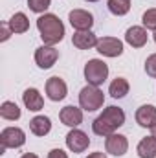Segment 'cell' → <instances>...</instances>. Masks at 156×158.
Returning a JSON list of instances; mask_svg holds the SVG:
<instances>
[{
	"instance_id": "cell-1",
	"label": "cell",
	"mask_w": 156,
	"mask_h": 158,
	"mask_svg": "<svg viewBox=\"0 0 156 158\" xmlns=\"http://www.w3.org/2000/svg\"><path fill=\"white\" fill-rule=\"evenodd\" d=\"M125 123V112L119 107H107L103 110V114H99L92 123V131L97 136H110L116 132V129H119Z\"/></svg>"
},
{
	"instance_id": "cell-2",
	"label": "cell",
	"mask_w": 156,
	"mask_h": 158,
	"mask_svg": "<svg viewBox=\"0 0 156 158\" xmlns=\"http://www.w3.org/2000/svg\"><path fill=\"white\" fill-rule=\"evenodd\" d=\"M37 28H39L40 39L48 46H53V44H57V42H61L64 39V24L53 13L40 15L37 19Z\"/></svg>"
},
{
	"instance_id": "cell-3",
	"label": "cell",
	"mask_w": 156,
	"mask_h": 158,
	"mask_svg": "<svg viewBox=\"0 0 156 158\" xmlns=\"http://www.w3.org/2000/svg\"><path fill=\"white\" fill-rule=\"evenodd\" d=\"M105 103V96L103 92L99 90V86H94V85H86L81 92H79V105L83 110L86 112H94L97 109H101Z\"/></svg>"
},
{
	"instance_id": "cell-4",
	"label": "cell",
	"mask_w": 156,
	"mask_h": 158,
	"mask_svg": "<svg viewBox=\"0 0 156 158\" xmlns=\"http://www.w3.org/2000/svg\"><path fill=\"white\" fill-rule=\"evenodd\" d=\"M109 77V66L105 61L101 59H90L86 64H84V79L88 81V85H94V86H99L103 85Z\"/></svg>"
},
{
	"instance_id": "cell-5",
	"label": "cell",
	"mask_w": 156,
	"mask_h": 158,
	"mask_svg": "<svg viewBox=\"0 0 156 158\" xmlns=\"http://www.w3.org/2000/svg\"><path fill=\"white\" fill-rule=\"evenodd\" d=\"M26 143V134L18 127H6L0 132V155L6 153V149H18Z\"/></svg>"
},
{
	"instance_id": "cell-6",
	"label": "cell",
	"mask_w": 156,
	"mask_h": 158,
	"mask_svg": "<svg viewBox=\"0 0 156 158\" xmlns=\"http://www.w3.org/2000/svg\"><path fill=\"white\" fill-rule=\"evenodd\" d=\"M96 50L105 57H119L123 53V42L116 37H103L97 40Z\"/></svg>"
},
{
	"instance_id": "cell-7",
	"label": "cell",
	"mask_w": 156,
	"mask_h": 158,
	"mask_svg": "<svg viewBox=\"0 0 156 158\" xmlns=\"http://www.w3.org/2000/svg\"><path fill=\"white\" fill-rule=\"evenodd\" d=\"M57 59H59V52L53 46L44 44V46H40V48L35 50V63L39 64V68H44V70L51 68Z\"/></svg>"
},
{
	"instance_id": "cell-8",
	"label": "cell",
	"mask_w": 156,
	"mask_h": 158,
	"mask_svg": "<svg viewBox=\"0 0 156 158\" xmlns=\"http://www.w3.org/2000/svg\"><path fill=\"white\" fill-rule=\"evenodd\" d=\"M90 145V138L79 131V129H72L68 134H66V147L72 151V153H83L86 151Z\"/></svg>"
},
{
	"instance_id": "cell-9",
	"label": "cell",
	"mask_w": 156,
	"mask_h": 158,
	"mask_svg": "<svg viewBox=\"0 0 156 158\" xmlns=\"http://www.w3.org/2000/svg\"><path fill=\"white\" fill-rule=\"evenodd\" d=\"M46 94H48V98H50L51 101H61V99L66 98L68 86H66V83L61 77L53 76V77H50L46 81Z\"/></svg>"
},
{
	"instance_id": "cell-10",
	"label": "cell",
	"mask_w": 156,
	"mask_h": 158,
	"mask_svg": "<svg viewBox=\"0 0 156 158\" xmlns=\"http://www.w3.org/2000/svg\"><path fill=\"white\" fill-rule=\"evenodd\" d=\"M68 20H70L72 28H76L77 31L90 30L92 24H94V17H92V13L84 11V9H74V11H70Z\"/></svg>"
},
{
	"instance_id": "cell-11",
	"label": "cell",
	"mask_w": 156,
	"mask_h": 158,
	"mask_svg": "<svg viewBox=\"0 0 156 158\" xmlns=\"http://www.w3.org/2000/svg\"><path fill=\"white\" fill-rule=\"evenodd\" d=\"M105 149H107V153H110L114 156H123L127 153V149H129V142H127V138L123 134H116L114 132V134L107 136Z\"/></svg>"
},
{
	"instance_id": "cell-12",
	"label": "cell",
	"mask_w": 156,
	"mask_h": 158,
	"mask_svg": "<svg viewBox=\"0 0 156 158\" xmlns=\"http://www.w3.org/2000/svg\"><path fill=\"white\" fill-rule=\"evenodd\" d=\"M59 118L61 121L66 125V127H77L83 123V109H79V107H74V105H68V107H64L63 110H61V114H59Z\"/></svg>"
},
{
	"instance_id": "cell-13",
	"label": "cell",
	"mask_w": 156,
	"mask_h": 158,
	"mask_svg": "<svg viewBox=\"0 0 156 158\" xmlns=\"http://www.w3.org/2000/svg\"><path fill=\"white\" fill-rule=\"evenodd\" d=\"M147 39H149V35H147V30H145L143 26H132V28H129L127 33H125V40H127L132 48H142V46H145V44H147Z\"/></svg>"
},
{
	"instance_id": "cell-14",
	"label": "cell",
	"mask_w": 156,
	"mask_h": 158,
	"mask_svg": "<svg viewBox=\"0 0 156 158\" xmlns=\"http://www.w3.org/2000/svg\"><path fill=\"white\" fill-rule=\"evenodd\" d=\"M136 123L140 127H153L156 123V107L154 105H142L136 110Z\"/></svg>"
},
{
	"instance_id": "cell-15",
	"label": "cell",
	"mask_w": 156,
	"mask_h": 158,
	"mask_svg": "<svg viewBox=\"0 0 156 158\" xmlns=\"http://www.w3.org/2000/svg\"><path fill=\"white\" fill-rule=\"evenodd\" d=\"M22 101H24L26 109L31 110V112H39L40 109L44 107V99H42V96H40V92L37 88H28V90H24Z\"/></svg>"
},
{
	"instance_id": "cell-16",
	"label": "cell",
	"mask_w": 156,
	"mask_h": 158,
	"mask_svg": "<svg viewBox=\"0 0 156 158\" xmlns=\"http://www.w3.org/2000/svg\"><path fill=\"white\" fill-rule=\"evenodd\" d=\"M97 37L90 31V30H83V31H76L74 37H72V42L74 46L79 48V50H90L97 44Z\"/></svg>"
},
{
	"instance_id": "cell-17",
	"label": "cell",
	"mask_w": 156,
	"mask_h": 158,
	"mask_svg": "<svg viewBox=\"0 0 156 158\" xmlns=\"http://www.w3.org/2000/svg\"><path fill=\"white\" fill-rule=\"evenodd\" d=\"M136 153H138L140 158H154L156 156V138L154 136L143 138V140L138 143Z\"/></svg>"
},
{
	"instance_id": "cell-18",
	"label": "cell",
	"mask_w": 156,
	"mask_h": 158,
	"mask_svg": "<svg viewBox=\"0 0 156 158\" xmlns=\"http://www.w3.org/2000/svg\"><path fill=\"white\" fill-rule=\"evenodd\" d=\"M30 131L35 136H46L51 131V121H50V118H46V116H35V118L30 121Z\"/></svg>"
},
{
	"instance_id": "cell-19",
	"label": "cell",
	"mask_w": 156,
	"mask_h": 158,
	"mask_svg": "<svg viewBox=\"0 0 156 158\" xmlns=\"http://www.w3.org/2000/svg\"><path fill=\"white\" fill-rule=\"evenodd\" d=\"M129 81L125 77H116L112 83H110V86H109V94L112 96V98H116V99H121V98H125L127 94H129Z\"/></svg>"
},
{
	"instance_id": "cell-20",
	"label": "cell",
	"mask_w": 156,
	"mask_h": 158,
	"mask_svg": "<svg viewBox=\"0 0 156 158\" xmlns=\"http://www.w3.org/2000/svg\"><path fill=\"white\" fill-rule=\"evenodd\" d=\"M9 28L13 33H26L30 30V20L24 13H15L11 19H9Z\"/></svg>"
},
{
	"instance_id": "cell-21",
	"label": "cell",
	"mask_w": 156,
	"mask_h": 158,
	"mask_svg": "<svg viewBox=\"0 0 156 158\" xmlns=\"http://www.w3.org/2000/svg\"><path fill=\"white\" fill-rule=\"evenodd\" d=\"M0 116L4 119L15 121V119L20 118V109H18V105L13 103V101H4L2 107H0Z\"/></svg>"
},
{
	"instance_id": "cell-22",
	"label": "cell",
	"mask_w": 156,
	"mask_h": 158,
	"mask_svg": "<svg viewBox=\"0 0 156 158\" xmlns=\"http://www.w3.org/2000/svg\"><path fill=\"white\" fill-rule=\"evenodd\" d=\"M107 6H109V9H110L112 15L123 17V15H127L129 9H130V0H109Z\"/></svg>"
},
{
	"instance_id": "cell-23",
	"label": "cell",
	"mask_w": 156,
	"mask_h": 158,
	"mask_svg": "<svg viewBox=\"0 0 156 158\" xmlns=\"http://www.w3.org/2000/svg\"><path fill=\"white\" fill-rule=\"evenodd\" d=\"M142 22H143V28H145V30H153V31H156V7L147 9V11L143 13Z\"/></svg>"
},
{
	"instance_id": "cell-24",
	"label": "cell",
	"mask_w": 156,
	"mask_h": 158,
	"mask_svg": "<svg viewBox=\"0 0 156 158\" xmlns=\"http://www.w3.org/2000/svg\"><path fill=\"white\" fill-rule=\"evenodd\" d=\"M50 2L51 0H28V7L35 13H44L50 7Z\"/></svg>"
},
{
	"instance_id": "cell-25",
	"label": "cell",
	"mask_w": 156,
	"mask_h": 158,
	"mask_svg": "<svg viewBox=\"0 0 156 158\" xmlns=\"http://www.w3.org/2000/svg\"><path fill=\"white\" fill-rule=\"evenodd\" d=\"M145 72L151 77H156V53H153L151 57H147V61H145Z\"/></svg>"
},
{
	"instance_id": "cell-26",
	"label": "cell",
	"mask_w": 156,
	"mask_h": 158,
	"mask_svg": "<svg viewBox=\"0 0 156 158\" xmlns=\"http://www.w3.org/2000/svg\"><path fill=\"white\" fill-rule=\"evenodd\" d=\"M48 158H68V155L63 151V149H51L48 153Z\"/></svg>"
},
{
	"instance_id": "cell-27",
	"label": "cell",
	"mask_w": 156,
	"mask_h": 158,
	"mask_svg": "<svg viewBox=\"0 0 156 158\" xmlns=\"http://www.w3.org/2000/svg\"><path fill=\"white\" fill-rule=\"evenodd\" d=\"M11 33H13V31H11L9 24H2V37H0V40H7Z\"/></svg>"
},
{
	"instance_id": "cell-28",
	"label": "cell",
	"mask_w": 156,
	"mask_h": 158,
	"mask_svg": "<svg viewBox=\"0 0 156 158\" xmlns=\"http://www.w3.org/2000/svg\"><path fill=\"white\" fill-rule=\"evenodd\" d=\"M86 158H107L105 153H92V155H88Z\"/></svg>"
},
{
	"instance_id": "cell-29",
	"label": "cell",
	"mask_w": 156,
	"mask_h": 158,
	"mask_svg": "<svg viewBox=\"0 0 156 158\" xmlns=\"http://www.w3.org/2000/svg\"><path fill=\"white\" fill-rule=\"evenodd\" d=\"M20 158H39L37 155H33V153H26V155H22Z\"/></svg>"
},
{
	"instance_id": "cell-30",
	"label": "cell",
	"mask_w": 156,
	"mask_h": 158,
	"mask_svg": "<svg viewBox=\"0 0 156 158\" xmlns=\"http://www.w3.org/2000/svg\"><path fill=\"white\" fill-rule=\"evenodd\" d=\"M151 132H153V136H154V138H156V123H154V125H153V127H151Z\"/></svg>"
},
{
	"instance_id": "cell-31",
	"label": "cell",
	"mask_w": 156,
	"mask_h": 158,
	"mask_svg": "<svg viewBox=\"0 0 156 158\" xmlns=\"http://www.w3.org/2000/svg\"><path fill=\"white\" fill-rule=\"evenodd\" d=\"M86 2H97V0H86Z\"/></svg>"
},
{
	"instance_id": "cell-32",
	"label": "cell",
	"mask_w": 156,
	"mask_h": 158,
	"mask_svg": "<svg viewBox=\"0 0 156 158\" xmlns=\"http://www.w3.org/2000/svg\"><path fill=\"white\" fill-rule=\"evenodd\" d=\"M154 42H156V31H154Z\"/></svg>"
}]
</instances>
